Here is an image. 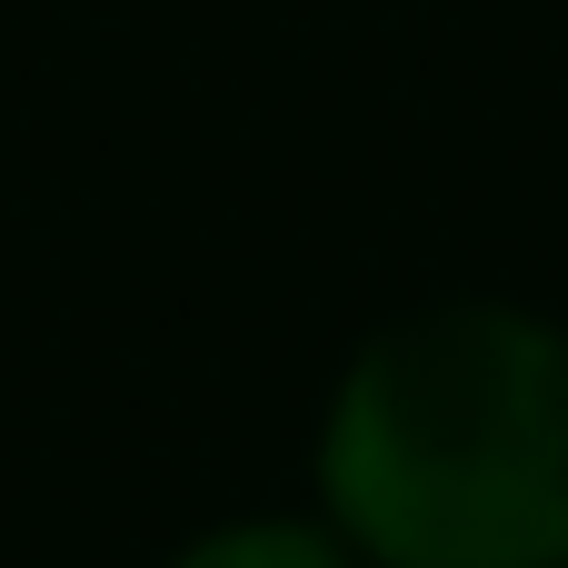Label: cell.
Masks as SVG:
<instances>
[{
  "label": "cell",
  "mask_w": 568,
  "mask_h": 568,
  "mask_svg": "<svg viewBox=\"0 0 568 568\" xmlns=\"http://www.w3.org/2000/svg\"><path fill=\"white\" fill-rule=\"evenodd\" d=\"M190 568H320V549L310 539H230V549H210Z\"/></svg>",
  "instance_id": "obj_2"
},
{
  "label": "cell",
  "mask_w": 568,
  "mask_h": 568,
  "mask_svg": "<svg viewBox=\"0 0 568 568\" xmlns=\"http://www.w3.org/2000/svg\"><path fill=\"white\" fill-rule=\"evenodd\" d=\"M339 499L409 568L568 559V349L509 320L399 339L349 389Z\"/></svg>",
  "instance_id": "obj_1"
}]
</instances>
